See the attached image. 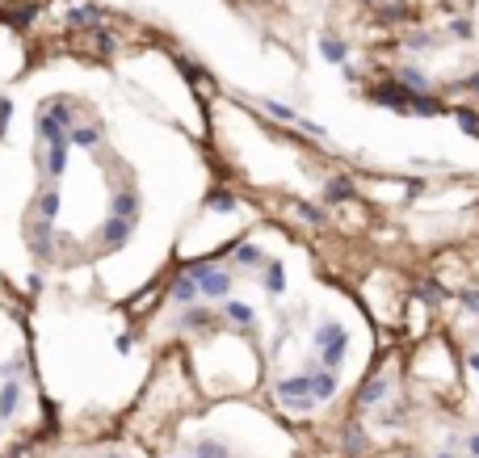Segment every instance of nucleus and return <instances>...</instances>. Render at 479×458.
Returning <instances> with one entry per match:
<instances>
[{
    "label": "nucleus",
    "mask_w": 479,
    "mask_h": 458,
    "mask_svg": "<svg viewBox=\"0 0 479 458\" xmlns=\"http://www.w3.org/2000/svg\"><path fill=\"white\" fill-rule=\"evenodd\" d=\"M471 366H475V370H479V353H475V358H471Z\"/></svg>",
    "instance_id": "16"
},
{
    "label": "nucleus",
    "mask_w": 479,
    "mask_h": 458,
    "mask_svg": "<svg viewBox=\"0 0 479 458\" xmlns=\"http://www.w3.org/2000/svg\"><path fill=\"white\" fill-rule=\"evenodd\" d=\"M38 210H42L46 219H55V210H59V198H55V194H42V202H38Z\"/></svg>",
    "instance_id": "9"
},
{
    "label": "nucleus",
    "mask_w": 479,
    "mask_h": 458,
    "mask_svg": "<svg viewBox=\"0 0 479 458\" xmlns=\"http://www.w3.org/2000/svg\"><path fill=\"white\" fill-rule=\"evenodd\" d=\"M76 143H97V130H76Z\"/></svg>",
    "instance_id": "12"
},
{
    "label": "nucleus",
    "mask_w": 479,
    "mask_h": 458,
    "mask_svg": "<svg viewBox=\"0 0 479 458\" xmlns=\"http://www.w3.org/2000/svg\"><path fill=\"white\" fill-rule=\"evenodd\" d=\"M46 173H63V143L50 147V156H46Z\"/></svg>",
    "instance_id": "7"
},
{
    "label": "nucleus",
    "mask_w": 479,
    "mask_h": 458,
    "mask_svg": "<svg viewBox=\"0 0 479 458\" xmlns=\"http://www.w3.org/2000/svg\"><path fill=\"white\" fill-rule=\"evenodd\" d=\"M459 122H463V130H467V135H479V118H475V114H463Z\"/></svg>",
    "instance_id": "11"
},
{
    "label": "nucleus",
    "mask_w": 479,
    "mask_h": 458,
    "mask_svg": "<svg viewBox=\"0 0 479 458\" xmlns=\"http://www.w3.org/2000/svg\"><path fill=\"white\" fill-rule=\"evenodd\" d=\"M471 454H479V438H471Z\"/></svg>",
    "instance_id": "15"
},
{
    "label": "nucleus",
    "mask_w": 479,
    "mask_h": 458,
    "mask_svg": "<svg viewBox=\"0 0 479 458\" xmlns=\"http://www.w3.org/2000/svg\"><path fill=\"white\" fill-rule=\"evenodd\" d=\"M17 400H21V387H17V383H8V387H4V396H0V417H13Z\"/></svg>",
    "instance_id": "5"
},
{
    "label": "nucleus",
    "mask_w": 479,
    "mask_h": 458,
    "mask_svg": "<svg viewBox=\"0 0 479 458\" xmlns=\"http://www.w3.org/2000/svg\"><path fill=\"white\" fill-rule=\"evenodd\" d=\"M198 299V286H194V274L185 282H177V303H194Z\"/></svg>",
    "instance_id": "6"
},
{
    "label": "nucleus",
    "mask_w": 479,
    "mask_h": 458,
    "mask_svg": "<svg viewBox=\"0 0 479 458\" xmlns=\"http://www.w3.org/2000/svg\"><path fill=\"white\" fill-rule=\"evenodd\" d=\"M189 274H194L210 295H227V278H223V274H210V269H189Z\"/></svg>",
    "instance_id": "3"
},
{
    "label": "nucleus",
    "mask_w": 479,
    "mask_h": 458,
    "mask_svg": "<svg viewBox=\"0 0 479 458\" xmlns=\"http://www.w3.org/2000/svg\"><path fill=\"white\" fill-rule=\"evenodd\" d=\"M442 458H454V454H442Z\"/></svg>",
    "instance_id": "17"
},
{
    "label": "nucleus",
    "mask_w": 479,
    "mask_h": 458,
    "mask_svg": "<svg viewBox=\"0 0 479 458\" xmlns=\"http://www.w3.org/2000/svg\"><path fill=\"white\" fill-rule=\"evenodd\" d=\"M463 303H467L471 311H479V295H475V290H471V295H463Z\"/></svg>",
    "instance_id": "14"
},
{
    "label": "nucleus",
    "mask_w": 479,
    "mask_h": 458,
    "mask_svg": "<svg viewBox=\"0 0 479 458\" xmlns=\"http://www.w3.org/2000/svg\"><path fill=\"white\" fill-rule=\"evenodd\" d=\"M307 391H311V379H307V375H303V379H286V383L278 387V396H282L286 404H303Z\"/></svg>",
    "instance_id": "2"
},
{
    "label": "nucleus",
    "mask_w": 479,
    "mask_h": 458,
    "mask_svg": "<svg viewBox=\"0 0 479 458\" xmlns=\"http://www.w3.org/2000/svg\"><path fill=\"white\" fill-rule=\"evenodd\" d=\"M328 194H332V198H349V185H345V181H337V185H332Z\"/></svg>",
    "instance_id": "13"
},
{
    "label": "nucleus",
    "mask_w": 479,
    "mask_h": 458,
    "mask_svg": "<svg viewBox=\"0 0 479 458\" xmlns=\"http://www.w3.org/2000/svg\"><path fill=\"white\" fill-rule=\"evenodd\" d=\"M105 240H109V244H122V240H126V223H122V219H114V223L105 227Z\"/></svg>",
    "instance_id": "8"
},
{
    "label": "nucleus",
    "mask_w": 479,
    "mask_h": 458,
    "mask_svg": "<svg viewBox=\"0 0 479 458\" xmlns=\"http://www.w3.org/2000/svg\"><path fill=\"white\" fill-rule=\"evenodd\" d=\"M320 345H324V362L337 366L341 353H345V332H341V328H324V332H320Z\"/></svg>",
    "instance_id": "1"
},
{
    "label": "nucleus",
    "mask_w": 479,
    "mask_h": 458,
    "mask_svg": "<svg viewBox=\"0 0 479 458\" xmlns=\"http://www.w3.org/2000/svg\"><path fill=\"white\" fill-rule=\"evenodd\" d=\"M332 391H337L332 375H311V396H316V400H328Z\"/></svg>",
    "instance_id": "4"
},
{
    "label": "nucleus",
    "mask_w": 479,
    "mask_h": 458,
    "mask_svg": "<svg viewBox=\"0 0 479 458\" xmlns=\"http://www.w3.org/2000/svg\"><path fill=\"white\" fill-rule=\"evenodd\" d=\"M383 391H387V383H370V387H366V404H379Z\"/></svg>",
    "instance_id": "10"
}]
</instances>
